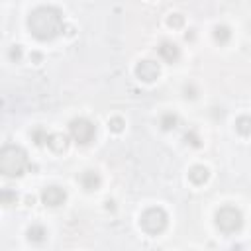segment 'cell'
<instances>
[{
  "instance_id": "obj_1",
  "label": "cell",
  "mask_w": 251,
  "mask_h": 251,
  "mask_svg": "<svg viewBox=\"0 0 251 251\" xmlns=\"http://www.w3.org/2000/svg\"><path fill=\"white\" fill-rule=\"evenodd\" d=\"M27 27L33 37L49 41L63 31V16L53 6H39L27 18Z\"/></svg>"
},
{
  "instance_id": "obj_2",
  "label": "cell",
  "mask_w": 251,
  "mask_h": 251,
  "mask_svg": "<svg viewBox=\"0 0 251 251\" xmlns=\"http://www.w3.org/2000/svg\"><path fill=\"white\" fill-rule=\"evenodd\" d=\"M29 167L27 153L18 145H4L0 151V173L6 176H20Z\"/></svg>"
},
{
  "instance_id": "obj_3",
  "label": "cell",
  "mask_w": 251,
  "mask_h": 251,
  "mask_svg": "<svg viewBox=\"0 0 251 251\" xmlns=\"http://www.w3.org/2000/svg\"><path fill=\"white\" fill-rule=\"evenodd\" d=\"M216 226L226 231V233H233L243 226V216L237 208L233 206H224L216 212Z\"/></svg>"
},
{
  "instance_id": "obj_4",
  "label": "cell",
  "mask_w": 251,
  "mask_h": 251,
  "mask_svg": "<svg viewBox=\"0 0 251 251\" xmlns=\"http://www.w3.org/2000/svg\"><path fill=\"white\" fill-rule=\"evenodd\" d=\"M139 224L141 227L147 231V233H161L165 227H167V214L163 208H147L141 218H139Z\"/></svg>"
},
{
  "instance_id": "obj_5",
  "label": "cell",
  "mask_w": 251,
  "mask_h": 251,
  "mask_svg": "<svg viewBox=\"0 0 251 251\" xmlns=\"http://www.w3.org/2000/svg\"><path fill=\"white\" fill-rule=\"evenodd\" d=\"M69 129H71V135L75 137V141H78V143H88V141H92V137H94V124L92 122H88V120H84V118H76V120H73L71 124H69Z\"/></svg>"
},
{
  "instance_id": "obj_6",
  "label": "cell",
  "mask_w": 251,
  "mask_h": 251,
  "mask_svg": "<svg viewBox=\"0 0 251 251\" xmlns=\"http://www.w3.org/2000/svg\"><path fill=\"white\" fill-rule=\"evenodd\" d=\"M135 75H137V78H141L145 82H153L159 76V63H155L151 59L139 61L135 67Z\"/></svg>"
},
{
  "instance_id": "obj_7",
  "label": "cell",
  "mask_w": 251,
  "mask_h": 251,
  "mask_svg": "<svg viewBox=\"0 0 251 251\" xmlns=\"http://www.w3.org/2000/svg\"><path fill=\"white\" fill-rule=\"evenodd\" d=\"M67 198V192L61 186H47L41 192V200L45 206H61Z\"/></svg>"
},
{
  "instance_id": "obj_8",
  "label": "cell",
  "mask_w": 251,
  "mask_h": 251,
  "mask_svg": "<svg viewBox=\"0 0 251 251\" xmlns=\"http://www.w3.org/2000/svg\"><path fill=\"white\" fill-rule=\"evenodd\" d=\"M159 55H161L167 63H175V61L178 59V47H176L175 43H171V41H163V43L159 45Z\"/></svg>"
},
{
  "instance_id": "obj_9",
  "label": "cell",
  "mask_w": 251,
  "mask_h": 251,
  "mask_svg": "<svg viewBox=\"0 0 251 251\" xmlns=\"http://www.w3.org/2000/svg\"><path fill=\"white\" fill-rule=\"evenodd\" d=\"M210 176V171L204 167V165H194L190 171H188V178L194 182V184H204Z\"/></svg>"
},
{
  "instance_id": "obj_10",
  "label": "cell",
  "mask_w": 251,
  "mask_h": 251,
  "mask_svg": "<svg viewBox=\"0 0 251 251\" xmlns=\"http://www.w3.org/2000/svg\"><path fill=\"white\" fill-rule=\"evenodd\" d=\"M80 184L86 188V190H96L100 186V176L96 171H84L80 175Z\"/></svg>"
},
{
  "instance_id": "obj_11",
  "label": "cell",
  "mask_w": 251,
  "mask_h": 251,
  "mask_svg": "<svg viewBox=\"0 0 251 251\" xmlns=\"http://www.w3.org/2000/svg\"><path fill=\"white\" fill-rule=\"evenodd\" d=\"M47 145H49L53 151L61 153V151L67 149V145H69V137L63 135V133H53V135H49V143H47Z\"/></svg>"
},
{
  "instance_id": "obj_12",
  "label": "cell",
  "mask_w": 251,
  "mask_h": 251,
  "mask_svg": "<svg viewBox=\"0 0 251 251\" xmlns=\"http://www.w3.org/2000/svg\"><path fill=\"white\" fill-rule=\"evenodd\" d=\"M45 235H47V231H45V227H43V226H37V224H33V226L27 229V239H29V241L41 243V241L45 239Z\"/></svg>"
},
{
  "instance_id": "obj_13",
  "label": "cell",
  "mask_w": 251,
  "mask_h": 251,
  "mask_svg": "<svg viewBox=\"0 0 251 251\" xmlns=\"http://www.w3.org/2000/svg\"><path fill=\"white\" fill-rule=\"evenodd\" d=\"M235 129L241 135H251V116H239L235 120Z\"/></svg>"
},
{
  "instance_id": "obj_14",
  "label": "cell",
  "mask_w": 251,
  "mask_h": 251,
  "mask_svg": "<svg viewBox=\"0 0 251 251\" xmlns=\"http://www.w3.org/2000/svg\"><path fill=\"white\" fill-rule=\"evenodd\" d=\"M229 27H226V25H216L214 27V39L218 41V43H226L227 39H229Z\"/></svg>"
},
{
  "instance_id": "obj_15",
  "label": "cell",
  "mask_w": 251,
  "mask_h": 251,
  "mask_svg": "<svg viewBox=\"0 0 251 251\" xmlns=\"http://www.w3.org/2000/svg\"><path fill=\"white\" fill-rule=\"evenodd\" d=\"M161 127L165 129V131H169V129H175L176 127V116L175 114H163L161 116Z\"/></svg>"
},
{
  "instance_id": "obj_16",
  "label": "cell",
  "mask_w": 251,
  "mask_h": 251,
  "mask_svg": "<svg viewBox=\"0 0 251 251\" xmlns=\"http://www.w3.org/2000/svg\"><path fill=\"white\" fill-rule=\"evenodd\" d=\"M31 137H33V141L37 143V145H43V143H49V133L43 129V127H35L33 131H31Z\"/></svg>"
},
{
  "instance_id": "obj_17",
  "label": "cell",
  "mask_w": 251,
  "mask_h": 251,
  "mask_svg": "<svg viewBox=\"0 0 251 251\" xmlns=\"http://www.w3.org/2000/svg\"><path fill=\"white\" fill-rule=\"evenodd\" d=\"M0 200H2V204L4 206H12V204H16V200H18V196H16V192L14 190H2V194H0Z\"/></svg>"
},
{
  "instance_id": "obj_18",
  "label": "cell",
  "mask_w": 251,
  "mask_h": 251,
  "mask_svg": "<svg viewBox=\"0 0 251 251\" xmlns=\"http://www.w3.org/2000/svg\"><path fill=\"white\" fill-rule=\"evenodd\" d=\"M108 127L112 129V131H122L124 129V120L122 118H118V116H114V118H110V122H108Z\"/></svg>"
},
{
  "instance_id": "obj_19",
  "label": "cell",
  "mask_w": 251,
  "mask_h": 251,
  "mask_svg": "<svg viewBox=\"0 0 251 251\" xmlns=\"http://www.w3.org/2000/svg\"><path fill=\"white\" fill-rule=\"evenodd\" d=\"M167 24H169L171 27H180V25L184 24V18H182L180 14H171V16L167 18Z\"/></svg>"
},
{
  "instance_id": "obj_20",
  "label": "cell",
  "mask_w": 251,
  "mask_h": 251,
  "mask_svg": "<svg viewBox=\"0 0 251 251\" xmlns=\"http://www.w3.org/2000/svg\"><path fill=\"white\" fill-rule=\"evenodd\" d=\"M8 55H10V59H12V61H20V57H22V49H20V45H14V47L10 49V53H8Z\"/></svg>"
}]
</instances>
